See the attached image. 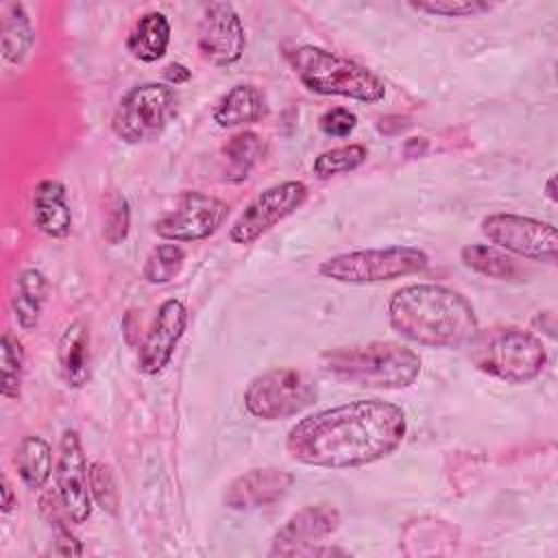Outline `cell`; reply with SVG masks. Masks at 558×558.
Masks as SVG:
<instances>
[{"label":"cell","instance_id":"6da1fadb","mask_svg":"<svg viewBox=\"0 0 558 558\" xmlns=\"http://www.w3.org/2000/svg\"><path fill=\"white\" fill-rule=\"evenodd\" d=\"M405 412L384 399H355L296 421L286 436L292 460L316 469H357L399 449Z\"/></svg>","mask_w":558,"mask_h":558},{"label":"cell","instance_id":"7a4b0ae2","mask_svg":"<svg viewBox=\"0 0 558 558\" xmlns=\"http://www.w3.org/2000/svg\"><path fill=\"white\" fill-rule=\"evenodd\" d=\"M386 312L395 333L427 349L464 347L480 329L466 296L440 283L397 288L388 299Z\"/></svg>","mask_w":558,"mask_h":558},{"label":"cell","instance_id":"3957f363","mask_svg":"<svg viewBox=\"0 0 558 558\" xmlns=\"http://www.w3.org/2000/svg\"><path fill=\"white\" fill-rule=\"evenodd\" d=\"M320 366L336 381L375 390H401L421 375L418 353L390 340L327 349L320 355Z\"/></svg>","mask_w":558,"mask_h":558},{"label":"cell","instance_id":"277c9868","mask_svg":"<svg viewBox=\"0 0 558 558\" xmlns=\"http://www.w3.org/2000/svg\"><path fill=\"white\" fill-rule=\"evenodd\" d=\"M288 63L301 85L320 96H342L357 102H379L386 96L384 81L362 63L318 46H296Z\"/></svg>","mask_w":558,"mask_h":558},{"label":"cell","instance_id":"5b68a950","mask_svg":"<svg viewBox=\"0 0 558 558\" xmlns=\"http://www.w3.org/2000/svg\"><path fill=\"white\" fill-rule=\"evenodd\" d=\"M469 357L477 371L506 384H527L547 366L543 340L521 327L497 325L477 329L469 340Z\"/></svg>","mask_w":558,"mask_h":558},{"label":"cell","instance_id":"8992f818","mask_svg":"<svg viewBox=\"0 0 558 558\" xmlns=\"http://www.w3.org/2000/svg\"><path fill=\"white\" fill-rule=\"evenodd\" d=\"M429 255L418 246H384L338 253L318 264V275L338 283H379L423 272Z\"/></svg>","mask_w":558,"mask_h":558},{"label":"cell","instance_id":"52a82bcc","mask_svg":"<svg viewBox=\"0 0 558 558\" xmlns=\"http://www.w3.org/2000/svg\"><path fill=\"white\" fill-rule=\"evenodd\" d=\"M316 381L299 368H270L253 377L244 390V408L259 421H283L312 408Z\"/></svg>","mask_w":558,"mask_h":558},{"label":"cell","instance_id":"ba28073f","mask_svg":"<svg viewBox=\"0 0 558 558\" xmlns=\"http://www.w3.org/2000/svg\"><path fill=\"white\" fill-rule=\"evenodd\" d=\"M177 113V96L166 83H142L131 87L111 116V131L126 144L157 137Z\"/></svg>","mask_w":558,"mask_h":558},{"label":"cell","instance_id":"9c48e42d","mask_svg":"<svg viewBox=\"0 0 558 558\" xmlns=\"http://www.w3.org/2000/svg\"><path fill=\"white\" fill-rule=\"evenodd\" d=\"M482 235L497 248L532 262L556 264L558 231L551 222H543L519 214H488L480 222Z\"/></svg>","mask_w":558,"mask_h":558},{"label":"cell","instance_id":"30bf717a","mask_svg":"<svg viewBox=\"0 0 558 558\" xmlns=\"http://www.w3.org/2000/svg\"><path fill=\"white\" fill-rule=\"evenodd\" d=\"M307 201V185L303 181H283L259 192L229 227L233 244H253L281 220L292 216Z\"/></svg>","mask_w":558,"mask_h":558},{"label":"cell","instance_id":"8fae6325","mask_svg":"<svg viewBox=\"0 0 558 558\" xmlns=\"http://www.w3.org/2000/svg\"><path fill=\"white\" fill-rule=\"evenodd\" d=\"M229 205L211 194L185 190L177 207L161 216L153 231L168 242H198L214 235L227 220Z\"/></svg>","mask_w":558,"mask_h":558},{"label":"cell","instance_id":"7c38bea8","mask_svg":"<svg viewBox=\"0 0 558 558\" xmlns=\"http://www.w3.org/2000/svg\"><path fill=\"white\" fill-rule=\"evenodd\" d=\"M340 525V512L333 506L318 504L305 506L290 514L286 523L272 536L270 556H323V554H344L333 547H316L320 538L336 532Z\"/></svg>","mask_w":558,"mask_h":558},{"label":"cell","instance_id":"4fadbf2b","mask_svg":"<svg viewBox=\"0 0 558 558\" xmlns=\"http://www.w3.org/2000/svg\"><path fill=\"white\" fill-rule=\"evenodd\" d=\"M246 48L240 13L231 2H211L203 9L198 24V52L211 65L238 63Z\"/></svg>","mask_w":558,"mask_h":558},{"label":"cell","instance_id":"5bb4252c","mask_svg":"<svg viewBox=\"0 0 558 558\" xmlns=\"http://www.w3.org/2000/svg\"><path fill=\"white\" fill-rule=\"evenodd\" d=\"M87 460L81 438L74 429H65L59 440V458L54 466V482L59 501L68 519L76 525L85 523L92 514V495L87 477Z\"/></svg>","mask_w":558,"mask_h":558},{"label":"cell","instance_id":"9a60e30c","mask_svg":"<svg viewBox=\"0 0 558 558\" xmlns=\"http://www.w3.org/2000/svg\"><path fill=\"white\" fill-rule=\"evenodd\" d=\"M187 329V307L181 299H166L140 344L137 364L144 375H159L172 360Z\"/></svg>","mask_w":558,"mask_h":558},{"label":"cell","instance_id":"2e32d148","mask_svg":"<svg viewBox=\"0 0 558 558\" xmlns=\"http://www.w3.org/2000/svg\"><path fill=\"white\" fill-rule=\"evenodd\" d=\"M292 484L294 475L283 469H251L229 482V486L222 493V501L231 510L266 508L279 501L290 490Z\"/></svg>","mask_w":558,"mask_h":558},{"label":"cell","instance_id":"e0dca14e","mask_svg":"<svg viewBox=\"0 0 558 558\" xmlns=\"http://www.w3.org/2000/svg\"><path fill=\"white\" fill-rule=\"evenodd\" d=\"M31 211L35 227L54 240H61L72 229V209L68 203V190L57 179H44L33 187Z\"/></svg>","mask_w":558,"mask_h":558},{"label":"cell","instance_id":"ac0fdd59","mask_svg":"<svg viewBox=\"0 0 558 558\" xmlns=\"http://www.w3.org/2000/svg\"><path fill=\"white\" fill-rule=\"evenodd\" d=\"M266 113H268V105L262 89L251 83H240L218 98L211 111V120L220 129H235V126L255 124L262 118H266Z\"/></svg>","mask_w":558,"mask_h":558},{"label":"cell","instance_id":"d6986e66","mask_svg":"<svg viewBox=\"0 0 558 558\" xmlns=\"http://www.w3.org/2000/svg\"><path fill=\"white\" fill-rule=\"evenodd\" d=\"M57 360L63 375V381L70 388H81L89 377V331L83 320H72L59 342Z\"/></svg>","mask_w":558,"mask_h":558},{"label":"cell","instance_id":"ffe728a7","mask_svg":"<svg viewBox=\"0 0 558 558\" xmlns=\"http://www.w3.org/2000/svg\"><path fill=\"white\" fill-rule=\"evenodd\" d=\"M170 22L159 11L144 13L126 37V50L142 63L159 61L170 46Z\"/></svg>","mask_w":558,"mask_h":558},{"label":"cell","instance_id":"44dd1931","mask_svg":"<svg viewBox=\"0 0 558 558\" xmlns=\"http://www.w3.org/2000/svg\"><path fill=\"white\" fill-rule=\"evenodd\" d=\"M48 299V279L37 268H24L15 279V292L11 296V312L22 329H33L39 323Z\"/></svg>","mask_w":558,"mask_h":558},{"label":"cell","instance_id":"7402d4cb","mask_svg":"<svg viewBox=\"0 0 558 558\" xmlns=\"http://www.w3.org/2000/svg\"><path fill=\"white\" fill-rule=\"evenodd\" d=\"M266 153L264 137L255 131H242L222 146V174L231 183L244 181Z\"/></svg>","mask_w":558,"mask_h":558},{"label":"cell","instance_id":"603a6c76","mask_svg":"<svg viewBox=\"0 0 558 558\" xmlns=\"http://www.w3.org/2000/svg\"><path fill=\"white\" fill-rule=\"evenodd\" d=\"M13 462L26 488L39 490L52 475V449L41 436H24L15 449Z\"/></svg>","mask_w":558,"mask_h":558},{"label":"cell","instance_id":"cb8c5ba5","mask_svg":"<svg viewBox=\"0 0 558 558\" xmlns=\"http://www.w3.org/2000/svg\"><path fill=\"white\" fill-rule=\"evenodd\" d=\"M0 39H2V54L9 63L20 65L28 57L35 44V28L24 4L11 2L4 7Z\"/></svg>","mask_w":558,"mask_h":558},{"label":"cell","instance_id":"d4e9b609","mask_svg":"<svg viewBox=\"0 0 558 558\" xmlns=\"http://www.w3.org/2000/svg\"><path fill=\"white\" fill-rule=\"evenodd\" d=\"M460 259L473 272H480L490 279L512 281L519 277L517 262L501 248L493 244H466L460 251Z\"/></svg>","mask_w":558,"mask_h":558},{"label":"cell","instance_id":"484cf974","mask_svg":"<svg viewBox=\"0 0 558 558\" xmlns=\"http://www.w3.org/2000/svg\"><path fill=\"white\" fill-rule=\"evenodd\" d=\"M368 157V148L364 144H344V146H336L331 150L320 153L314 163H312V172L318 179H331L338 174H347L357 170Z\"/></svg>","mask_w":558,"mask_h":558},{"label":"cell","instance_id":"4316f807","mask_svg":"<svg viewBox=\"0 0 558 558\" xmlns=\"http://www.w3.org/2000/svg\"><path fill=\"white\" fill-rule=\"evenodd\" d=\"M183 262H185V251L177 242L157 244L144 262L142 277L150 286H163L181 272Z\"/></svg>","mask_w":558,"mask_h":558},{"label":"cell","instance_id":"83f0119b","mask_svg":"<svg viewBox=\"0 0 558 558\" xmlns=\"http://www.w3.org/2000/svg\"><path fill=\"white\" fill-rule=\"evenodd\" d=\"M24 377V347L11 331L2 333L0 342V384L7 399H17Z\"/></svg>","mask_w":558,"mask_h":558},{"label":"cell","instance_id":"f1b7e54d","mask_svg":"<svg viewBox=\"0 0 558 558\" xmlns=\"http://www.w3.org/2000/svg\"><path fill=\"white\" fill-rule=\"evenodd\" d=\"M87 477H89V495L96 501V506L100 510H105L107 514H116L118 512V488H116L111 469L105 462H89Z\"/></svg>","mask_w":558,"mask_h":558},{"label":"cell","instance_id":"f546056e","mask_svg":"<svg viewBox=\"0 0 558 558\" xmlns=\"http://www.w3.org/2000/svg\"><path fill=\"white\" fill-rule=\"evenodd\" d=\"M414 11L442 15V17H475L493 9V4L482 0H427V2H410Z\"/></svg>","mask_w":558,"mask_h":558},{"label":"cell","instance_id":"4dcf8cb0","mask_svg":"<svg viewBox=\"0 0 558 558\" xmlns=\"http://www.w3.org/2000/svg\"><path fill=\"white\" fill-rule=\"evenodd\" d=\"M131 227V209L129 201L122 194H111L107 203V214H105V227L102 235L109 244H120L129 235Z\"/></svg>","mask_w":558,"mask_h":558},{"label":"cell","instance_id":"1f68e13d","mask_svg":"<svg viewBox=\"0 0 558 558\" xmlns=\"http://www.w3.org/2000/svg\"><path fill=\"white\" fill-rule=\"evenodd\" d=\"M357 116L347 107H331L318 118V129L329 137H347L355 131Z\"/></svg>","mask_w":558,"mask_h":558},{"label":"cell","instance_id":"d6a6232c","mask_svg":"<svg viewBox=\"0 0 558 558\" xmlns=\"http://www.w3.org/2000/svg\"><path fill=\"white\" fill-rule=\"evenodd\" d=\"M54 551L61 556H81L83 554L81 541L70 532V527L65 523L54 527Z\"/></svg>","mask_w":558,"mask_h":558},{"label":"cell","instance_id":"836d02e7","mask_svg":"<svg viewBox=\"0 0 558 558\" xmlns=\"http://www.w3.org/2000/svg\"><path fill=\"white\" fill-rule=\"evenodd\" d=\"M163 78L168 81V85H183L192 78V72L183 63H168L163 68Z\"/></svg>","mask_w":558,"mask_h":558},{"label":"cell","instance_id":"e575fe53","mask_svg":"<svg viewBox=\"0 0 558 558\" xmlns=\"http://www.w3.org/2000/svg\"><path fill=\"white\" fill-rule=\"evenodd\" d=\"M0 493H2V501H0V506H2V512L7 514V512H11V510H13V506H15V495H13V488H11V484L7 482V477H2Z\"/></svg>","mask_w":558,"mask_h":558},{"label":"cell","instance_id":"d590c367","mask_svg":"<svg viewBox=\"0 0 558 558\" xmlns=\"http://www.w3.org/2000/svg\"><path fill=\"white\" fill-rule=\"evenodd\" d=\"M545 194H547V198L551 201V203H556V174H549V179H547V183H545Z\"/></svg>","mask_w":558,"mask_h":558}]
</instances>
